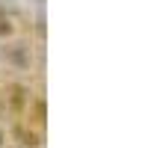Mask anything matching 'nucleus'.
Listing matches in <instances>:
<instances>
[{
    "label": "nucleus",
    "instance_id": "7ed1b4c3",
    "mask_svg": "<svg viewBox=\"0 0 148 148\" xmlns=\"http://www.w3.org/2000/svg\"><path fill=\"white\" fill-rule=\"evenodd\" d=\"M0 110H3V104H0Z\"/></svg>",
    "mask_w": 148,
    "mask_h": 148
},
{
    "label": "nucleus",
    "instance_id": "f03ea898",
    "mask_svg": "<svg viewBox=\"0 0 148 148\" xmlns=\"http://www.w3.org/2000/svg\"><path fill=\"white\" fill-rule=\"evenodd\" d=\"M36 116H39V121H45V116H47V107H45V101H39V104H36Z\"/></svg>",
    "mask_w": 148,
    "mask_h": 148
},
{
    "label": "nucleus",
    "instance_id": "f257e3e1",
    "mask_svg": "<svg viewBox=\"0 0 148 148\" xmlns=\"http://www.w3.org/2000/svg\"><path fill=\"white\" fill-rule=\"evenodd\" d=\"M12 107H15V110L24 107V89H21V86H12Z\"/></svg>",
    "mask_w": 148,
    "mask_h": 148
}]
</instances>
